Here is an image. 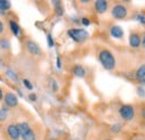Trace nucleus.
I'll return each mask as SVG.
<instances>
[{
  "instance_id": "f257e3e1",
  "label": "nucleus",
  "mask_w": 145,
  "mask_h": 140,
  "mask_svg": "<svg viewBox=\"0 0 145 140\" xmlns=\"http://www.w3.org/2000/svg\"><path fill=\"white\" fill-rule=\"evenodd\" d=\"M98 58H99V62H101V64L103 65V67L105 70L112 71L115 69L116 61H115V57H114V55L112 54L110 51L102 50L98 54Z\"/></svg>"
},
{
  "instance_id": "f03ea898",
  "label": "nucleus",
  "mask_w": 145,
  "mask_h": 140,
  "mask_svg": "<svg viewBox=\"0 0 145 140\" xmlns=\"http://www.w3.org/2000/svg\"><path fill=\"white\" fill-rule=\"evenodd\" d=\"M18 128L20 131V137L22 140H36L35 132L27 122L18 123Z\"/></svg>"
},
{
  "instance_id": "7ed1b4c3",
  "label": "nucleus",
  "mask_w": 145,
  "mask_h": 140,
  "mask_svg": "<svg viewBox=\"0 0 145 140\" xmlns=\"http://www.w3.org/2000/svg\"><path fill=\"white\" fill-rule=\"evenodd\" d=\"M67 34L72 40H75L77 43H82V42L86 40L88 37V33L85 29H80V28H72L67 32Z\"/></svg>"
},
{
  "instance_id": "20e7f679",
  "label": "nucleus",
  "mask_w": 145,
  "mask_h": 140,
  "mask_svg": "<svg viewBox=\"0 0 145 140\" xmlns=\"http://www.w3.org/2000/svg\"><path fill=\"white\" fill-rule=\"evenodd\" d=\"M120 112V116L125 120V121H131L133 120L134 116H135V109L132 106V105L128 104H124L122 105L118 110Z\"/></svg>"
},
{
  "instance_id": "39448f33",
  "label": "nucleus",
  "mask_w": 145,
  "mask_h": 140,
  "mask_svg": "<svg viewBox=\"0 0 145 140\" xmlns=\"http://www.w3.org/2000/svg\"><path fill=\"white\" fill-rule=\"evenodd\" d=\"M128 11L124 5H115L112 9V16L115 19H124L127 16Z\"/></svg>"
},
{
  "instance_id": "423d86ee",
  "label": "nucleus",
  "mask_w": 145,
  "mask_h": 140,
  "mask_svg": "<svg viewBox=\"0 0 145 140\" xmlns=\"http://www.w3.org/2000/svg\"><path fill=\"white\" fill-rule=\"evenodd\" d=\"M8 136L11 140H18L20 138V131H19L18 124H9L7 127Z\"/></svg>"
},
{
  "instance_id": "0eeeda50",
  "label": "nucleus",
  "mask_w": 145,
  "mask_h": 140,
  "mask_svg": "<svg viewBox=\"0 0 145 140\" xmlns=\"http://www.w3.org/2000/svg\"><path fill=\"white\" fill-rule=\"evenodd\" d=\"M5 103L7 106H10V108L17 106L18 105V98L16 96V94H14L11 92H8L5 95Z\"/></svg>"
},
{
  "instance_id": "6e6552de",
  "label": "nucleus",
  "mask_w": 145,
  "mask_h": 140,
  "mask_svg": "<svg viewBox=\"0 0 145 140\" xmlns=\"http://www.w3.org/2000/svg\"><path fill=\"white\" fill-rule=\"evenodd\" d=\"M26 48L27 51L30 53L31 55H40L41 54V50L38 46V44L35 43L34 40H28L26 43Z\"/></svg>"
},
{
  "instance_id": "1a4fd4ad",
  "label": "nucleus",
  "mask_w": 145,
  "mask_h": 140,
  "mask_svg": "<svg viewBox=\"0 0 145 140\" xmlns=\"http://www.w3.org/2000/svg\"><path fill=\"white\" fill-rule=\"evenodd\" d=\"M129 45L133 47V48H137V47H140L141 46V40H142V38H141V36L138 35L137 33H132L131 35H129Z\"/></svg>"
},
{
  "instance_id": "9d476101",
  "label": "nucleus",
  "mask_w": 145,
  "mask_h": 140,
  "mask_svg": "<svg viewBox=\"0 0 145 140\" xmlns=\"http://www.w3.org/2000/svg\"><path fill=\"white\" fill-rule=\"evenodd\" d=\"M108 8V2L105 0H96L95 1V9L98 14H104Z\"/></svg>"
},
{
  "instance_id": "9b49d317",
  "label": "nucleus",
  "mask_w": 145,
  "mask_h": 140,
  "mask_svg": "<svg viewBox=\"0 0 145 140\" xmlns=\"http://www.w3.org/2000/svg\"><path fill=\"white\" fill-rule=\"evenodd\" d=\"M109 33H110L112 37L117 38V39H120V38H122L124 36V32H123V29L120 26H113V27H110Z\"/></svg>"
},
{
  "instance_id": "f8f14e48",
  "label": "nucleus",
  "mask_w": 145,
  "mask_h": 140,
  "mask_svg": "<svg viewBox=\"0 0 145 140\" xmlns=\"http://www.w3.org/2000/svg\"><path fill=\"white\" fill-rule=\"evenodd\" d=\"M136 80L141 83V84H145V64L140 66L138 70L136 71Z\"/></svg>"
},
{
  "instance_id": "ddd939ff",
  "label": "nucleus",
  "mask_w": 145,
  "mask_h": 140,
  "mask_svg": "<svg viewBox=\"0 0 145 140\" xmlns=\"http://www.w3.org/2000/svg\"><path fill=\"white\" fill-rule=\"evenodd\" d=\"M72 73H74V75H76L78 77H84L86 75V71L82 65H75L72 69Z\"/></svg>"
},
{
  "instance_id": "4468645a",
  "label": "nucleus",
  "mask_w": 145,
  "mask_h": 140,
  "mask_svg": "<svg viewBox=\"0 0 145 140\" xmlns=\"http://www.w3.org/2000/svg\"><path fill=\"white\" fill-rule=\"evenodd\" d=\"M9 25H10V29H11V33H12V34H14L15 36H20L21 29H20V27H19L18 24H17L16 21H14V20H10Z\"/></svg>"
},
{
  "instance_id": "2eb2a0df",
  "label": "nucleus",
  "mask_w": 145,
  "mask_h": 140,
  "mask_svg": "<svg viewBox=\"0 0 145 140\" xmlns=\"http://www.w3.org/2000/svg\"><path fill=\"white\" fill-rule=\"evenodd\" d=\"M11 8V2L9 0H0V10L6 11Z\"/></svg>"
},
{
  "instance_id": "dca6fc26",
  "label": "nucleus",
  "mask_w": 145,
  "mask_h": 140,
  "mask_svg": "<svg viewBox=\"0 0 145 140\" xmlns=\"http://www.w3.org/2000/svg\"><path fill=\"white\" fill-rule=\"evenodd\" d=\"M0 47L2 50H8L10 48V42L7 38H1L0 39Z\"/></svg>"
},
{
  "instance_id": "f3484780",
  "label": "nucleus",
  "mask_w": 145,
  "mask_h": 140,
  "mask_svg": "<svg viewBox=\"0 0 145 140\" xmlns=\"http://www.w3.org/2000/svg\"><path fill=\"white\" fill-rule=\"evenodd\" d=\"M55 8H56V13L58 16H63L64 14V10H63V7H61V3L59 1H55Z\"/></svg>"
},
{
  "instance_id": "a211bd4d",
  "label": "nucleus",
  "mask_w": 145,
  "mask_h": 140,
  "mask_svg": "<svg viewBox=\"0 0 145 140\" xmlns=\"http://www.w3.org/2000/svg\"><path fill=\"white\" fill-rule=\"evenodd\" d=\"M6 74H7V76H8L11 81H15V82H17V81H18V77H17V75H16V73H15L14 71L8 70L7 72H6Z\"/></svg>"
},
{
  "instance_id": "6ab92c4d",
  "label": "nucleus",
  "mask_w": 145,
  "mask_h": 140,
  "mask_svg": "<svg viewBox=\"0 0 145 140\" xmlns=\"http://www.w3.org/2000/svg\"><path fill=\"white\" fill-rule=\"evenodd\" d=\"M8 116V110L7 108H1L0 109V121H5Z\"/></svg>"
},
{
  "instance_id": "aec40b11",
  "label": "nucleus",
  "mask_w": 145,
  "mask_h": 140,
  "mask_svg": "<svg viewBox=\"0 0 145 140\" xmlns=\"http://www.w3.org/2000/svg\"><path fill=\"white\" fill-rule=\"evenodd\" d=\"M22 83H24V85L28 88V90H33V84L30 83V81H28V80L25 79V80L22 81Z\"/></svg>"
},
{
  "instance_id": "412c9836",
  "label": "nucleus",
  "mask_w": 145,
  "mask_h": 140,
  "mask_svg": "<svg viewBox=\"0 0 145 140\" xmlns=\"http://www.w3.org/2000/svg\"><path fill=\"white\" fill-rule=\"evenodd\" d=\"M136 19H137V21H140L141 24H145V16L143 14H138V15L136 16Z\"/></svg>"
},
{
  "instance_id": "4be33fe9",
  "label": "nucleus",
  "mask_w": 145,
  "mask_h": 140,
  "mask_svg": "<svg viewBox=\"0 0 145 140\" xmlns=\"http://www.w3.org/2000/svg\"><path fill=\"white\" fill-rule=\"evenodd\" d=\"M121 129H122V125L121 124H115V125L112 127V131L113 132H120Z\"/></svg>"
},
{
  "instance_id": "5701e85b",
  "label": "nucleus",
  "mask_w": 145,
  "mask_h": 140,
  "mask_svg": "<svg viewBox=\"0 0 145 140\" xmlns=\"http://www.w3.org/2000/svg\"><path fill=\"white\" fill-rule=\"evenodd\" d=\"M47 43H48V46H49V47H53V46H54V40H53L52 35L47 36Z\"/></svg>"
},
{
  "instance_id": "b1692460",
  "label": "nucleus",
  "mask_w": 145,
  "mask_h": 140,
  "mask_svg": "<svg viewBox=\"0 0 145 140\" xmlns=\"http://www.w3.org/2000/svg\"><path fill=\"white\" fill-rule=\"evenodd\" d=\"M82 24H83L84 26H89V25H91V20H89L88 18H83V19H82Z\"/></svg>"
},
{
  "instance_id": "393cba45",
  "label": "nucleus",
  "mask_w": 145,
  "mask_h": 140,
  "mask_svg": "<svg viewBox=\"0 0 145 140\" xmlns=\"http://www.w3.org/2000/svg\"><path fill=\"white\" fill-rule=\"evenodd\" d=\"M137 92H138V95H140V96H145V91H144V88H137Z\"/></svg>"
},
{
  "instance_id": "a878e982",
  "label": "nucleus",
  "mask_w": 145,
  "mask_h": 140,
  "mask_svg": "<svg viewBox=\"0 0 145 140\" xmlns=\"http://www.w3.org/2000/svg\"><path fill=\"white\" fill-rule=\"evenodd\" d=\"M29 99H30L31 101H36V99H37L36 94H35V93H31V94L29 95Z\"/></svg>"
},
{
  "instance_id": "bb28decb",
  "label": "nucleus",
  "mask_w": 145,
  "mask_h": 140,
  "mask_svg": "<svg viewBox=\"0 0 145 140\" xmlns=\"http://www.w3.org/2000/svg\"><path fill=\"white\" fill-rule=\"evenodd\" d=\"M57 67H58V69H60V67H61V61H60V58H59V57L57 58Z\"/></svg>"
},
{
  "instance_id": "cd10ccee",
  "label": "nucleus",
  "mask_w": 145,
  "mask_h": 140,
  "mask_svg": "<svg viewBox=\"0 0 145 140\" xmlns=\"http://www.w3.org/2000/svg\"><path fill=\"white\" fill-rule=\"evenodd\" d=\"M56 84H57V83H56L55 81H52V88H53V90H54V91H56V90H57V85H56Z\"/></svg>"
},
{
  "instance_id": "c85d7f7f",
  "label": "nucleus",
  "mask_w": 145,
  "mask_h": 140,
  "mask_svg": "<svg viewBox=\"0 0 145 140\" xmlns=\"http://www.w3.org/2000/svg\"><path fill=\"white\" fill-rule=\"evenodd\" d=\"M3 33V24H2V21L0 20V34H2Z\"/></svg>"
},
{
  "instance_id": "c756f323",
  "label": "nucleus",
  "mask_w": 145,
  "mask_h": 140,
  "mask_svg": "<svg viewBox=\"0 0 145 140\" xmlns=\"http://www.w3.org/2000/svg\"><path fill=\"white\" fill-rule=\"evenodd\" d=\"M141 44H142V46L145 48V35L143 36V38H142V40H141Z\"/></svg>"
},
{
  "instance_id": "7c9ffc66",
  "label": "nucleus",
  "mask_w": 145,
  "mask_h": 140,
  "mask_svg": "<svg viewBox=\"0 0 145 140\" xmlns=\"http://www.w3.org/2000/svg\"><path fill=\"white\" fill-rule=\"evenodd\" d=\"M2 95H3V93H2V90L0 88V100L2 99Z\"/></svg>"
},
{
  "instance_id": "2f4dec72",
  "label": "nucleus",
  "mask_w": 145,
  "mask_h": 140,
  "mask_svg": "<svg viewBox=\"0 0 145 140\" xmlns=\"http://www.w3.org/2000/svg\"><path fill=\"white\" fill-rule=\"evenodd\" d=\"M142 117H143V118L145 119V109L143 110V111H142Z\"/></svg>"
},
{
  "instance_id": "473e14b6",
  "label": "nucleus",
  "mask_w": 145,
  "mask_h": 140,
  "mask_svg": "<svg viewBox=\"0 0 145 140\" xmlns=\"http://www.w3.org/2000/svg\"><path fill=\"white\" fill-rule=\"evenodd\" d=\"M71 140H74V139H71Z\"/></svg>"
},
{
  "instance_id": "72a5a7b5",
  "label": "nucleus",
  "mask_w": 145,
  "mask_h": 140,
  "mask_svg": "<svg viewBox=\"0 0 145 140\" xmlns=\"http://www.w3.org/2000/svg\"><path fill=\"white\" fill-rule=\"evenodd\" d=\"M106 140H109V139H106Z\"/></svg>"
}]
</instances>
